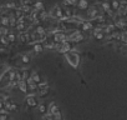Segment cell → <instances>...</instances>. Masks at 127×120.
Masks as SVG:
<instances>
[{"label": "cell", "mask_w": 127, "mask_h": 120, "mask_svg": "<svg viewBox=\"0 0 127 120\" xmlns=\"http://www.w3.org/2000/svg\"><path fill=\"white\" fill-rule=\"evenodd\" d=\"M26 104H28L29 106H31V108L37 106V101H36L35 95H29V96H26Z\"/></svg>", "instance_id": "6da1fadb"}, {"label": "cell", "mask_w": 127, "mask_h": 120, "mask_svg": "<svg viewBox=\"0 0 127 120\" xmlns=\"http://www.w3.org/2000/svg\"><path fill=\"white\" fill-rule=\"evenodd\" d=\"M4 108H5L8 111H9V110H13V111H14V110H16L18 106H16V104H14L11 100H8V101L4 104Z\"/></svg>", "instance_id": "7a4b0ae2"}, {"label": "cell", "mask_w": 127, "mask_h": 120, "mask_svg": "<svg viewBox=\"0 0 127 120\" xmlns=\"http://www.w3.org/2000/svg\"><path fill=\"white\" fill-rule=\"evenodd\" d=\"M65 40H66V35L64 34V33H56L55 34V41L62 43V41H65Z\"/></svg>", "instance_id": "3957f363"}, {"label": "cell", "mask_w": 127, "mask_h": 120, "mask_svg": "<svg viewBox=\"0 0 127 120\" xmlns=\"http://www.w3.org/2000/svg\"><path fill=\"white\" fill-rule=\"evenodd\" d=\"M19 88H20V90H21L23 93H26V91H28V83L21 79V80L19 81Z\"/></svg>", "instance_id": "277c9868"}, {"label": "cell", "mask_w": 127, "mask_h": 120, "mask_svg": "<svg viewBox=\"0 0 127 120\" xmlns=\"http://www.w3.org/2000/svg\"><path fill=\"white\" fill-rule=\"evenodd\" d=\"M84 38H82V35L80 34V33H75L74 35H71L70 36V40L71 41H80V40H82Z\"/></svg>", "instance_id": "5b68a950"}, {"label": "cell", "mask_w": 127, "mask_h": 120, "mask_svg": "<svg viewBox=\"0 0 127 120\" xmlns=\"http://www.w3.org/2000/svg\"><path fill=\"white\" fill-rule=\"evenodd\" d=\"M57 110H59L57 105H56L55 103H51L50 106H49V114H54V113H56Z\"/></svg>", "instance_id": "8992f818"}, {"label": "cell", "mask_w": 127, "mask_h": 120, "mask_svg": "<svg viewBox=\"0 0 127 120\" xmlns=\"http://www.w3.org/2000/svg\"><path fill=\"white\" fill-rule=\"evenodd\" d=\"M51 15H52V16H56V18H61V16H62V11H61V9L55 8L54 11L51 13Z\"/></svg>", "instance_id": "52a82bcc"}, {"label": "cell", "mask_w": 127, "mask_h": 120, "mask_svg": "<svg viewBox=\"0 0 127 120\" xmlns=\"http://www.w3.org/2000/svg\"><path fill=\"white\" fill-rule=\"evenodd\" d=\"M79 8H80V9H87V8H89L87 0H80V1H79Z\"/></svg>", "instance_id": "ba28073f"}, {"label": "cell", "mask_w": 127, "mask_h": 120, "mask_svg": "<svg viewBox=\"0 0 127 120\" xmlns=\"http://www.w3.org/2000/svg\"><path fill=\"white\" fill-rule=\"evenodd\" d=\"M94 35H95V38H96L97 40H101V39L103 38V34H102V31H101V29H97V30H95V33H94Z\"/></svg>", "instance_id": "9c48e42d"}, {"label": "cell", "mask_w": 127, "mask_h": 120, "mask_svg": "<svg viewBox=\"0 0 127 120\" xmlns=\"http://www.w3.org/2000/svg\"><path fill=\"white\" fill-rule=\"evenodd\" d=\"M31 79H32V81L35 83V84H39L41 80H40V75L37 74V73H34L32 74V76H31Z\"/></svg>", "instance_id": "30bf717a"}, {"label": "cell", "mask_w": 127, "mask_h": 120, "mask_svg": "<svg viewBox=\"0 0 127 120\" xmlns=\"http://www.w3.org/2000/svg\"><path fill=\"white\" fill-rule=\"evenodd\" d=\"M97 15V10H96V8H91L90 10H89V16L90 18H95Z\"/></svg>", "instance_id": "8fae6325"}, {"label": "cell", "mask_w": 127, "mask_h": 120, "mask_svg": "<svg viewBox=\"0 0 127 120\" xmlns=\"http://www.w3.org/2000/svg\"><path fill=\"white\" fill-rule=\"evenodd\" d=\"M34 50H35L36 53H40V51L44 50V46H42L41 44H35V45H34Z\"/></svg>", "instance_id": "7c38bea8"}, {"label": "cell", "mask_w": 127, "mask_h": 120, "mask_svg": "<svg viewBox=\"0 0 127 120\" xmlns=\"http://www.w3.org/2000/svg\"><path fill=\"white\" fill-rule=\"evenodd\" d=\"M1 24H3L4 26H9V25H10V19H9V18H3V19H1Z\"/></svg>", "instance_id": "4fadbf2b"}, {"label": "cell", "mask_w": 127, "mask_h": 120, "mask_svg": "<svg viewBox=\"0 0 127 120\" xmlns=\"http://www.w3.org/2000/svg\"><path fill=\"white\" fill-rule=\"evenodd\" d=\"M6 38H8L9 43H13V41H15V35H14L13 33H9V34H6Z\"/></svg>", "instance_id": "5bb4252c"}, {"label": "cell", "mask_w": 127, "mask_h": 120, "mask_svg": "<svg viewBox=\"0 0 127 120\" xmlns=\"http://www.w3.org/2000/svg\"><path fill=\"white\" fill-rule=\"evenodd\" d=\"M82 29H84V30H89V29H91V23H89V21L84 23V24H82Z\"/></svg>", "instance_id": "9a60e30c"}, {"label": "cell", "mask_w": 127, "mask_h": 120, "mask_svg": "<svg viewBox=\"0 0 127 120\" xmlns=\"http://www.w3.org/2000/svg\"><path fill=\"white\" fill-rule=\"evenodd\" d=\"M61 118H62V116H61V113H60L59 110L52 114V119H61Z\"/></svg>", "instance_id": "2e32d148"}, {"label": "cell", "mask_w": 127, "mask_h": 120, "mask_svg": "<svg viewBox=\"0 0 127 120\" xmlns=\"http://www.w3.org/2000/svg\"><path fill=\"white\" fill-rule=\"evenodd\" d=\"M39 111H40L41 114H44V113L46 111V106H45L44 104H40V105H39Z\"/></svg>", "instance_id": "e0dca14e"}, {"label": "cell", "mask_w": 127, "mask_h": 120, "mask_svg": "<svg viewBox=\"0 0 127 120\" xmlns=\"http://www.w3.org/2000/svg\"><path fill=\"white\" fill-rule=\"evenodd\" d=\"M8 118H9L8 113H0V120H4V119H8Z\"/></svg>", "instance_id": "ac0fdd59"}, {"label": "cell", "mask_w": 127, "mask_h": 120, "mask_svg": "<svg viewBox=\"0 0 127 120\" xmlns=\"http://www.w3.org/2000/svg\"><path fill=\"white\" fill-rule=\"evenodd\" d=\"M112 6H113V9H115V10H117V9L120 8V3L117 1V0H113V3H112Z\"/></svg>", "instance_id": "d6986e66"}, {"label": "cell", "mask_w": 127, "mask_h": 120, "mask_svg": "<svg viewBox=\"0 0 127 120\" xmlns=\"http://www.w3.org/2000/svg\"><path fill=\"white\" fill-rule=\"evenodd\" d=\"M35 8H36V10H42V3L41 1H37L35 4Z\"/></svg>", "instance_id": "ffe728a7"}, {"label": "cell", "mask_w": 127, "mask_h": 120, "mask_svg": "<svg viewBox=\"0 0 127 120\" xmlns=\"http://www.w3.org/2000/svg\"><path fill=\"white\" fill-rule=\"evenodd\" d=\"M21 59H23V63H25V64H28V63L30 61V58H29L28 55H24Z\"/></svg>", "instance_id": "44dd1931"}, {"label": "cell", "mask_w": 127, "mask_h": 120, "mask_svg": "<svg viewBox=\"0 0 127 120\" xmlns=\"http://www.w3.org/2000/svg\"><path fill=\"white\" fill-rule=\"evenodd\" d=\"M1 43H3L4 45H8V44H9V40H8V38H6V36H1Z\"/></svg>", "instance_id": "7402d4cb"}, {"label": "cell", "mask_w": 127, "mask_h": 120, "mask_svg": "<svg viewBox=\"0 0 127 120\" xmlns=\"http://www.w3.org/2000/svg\"><path fill=\"white\" fill-rule=\"evenodd\" d=\"M121 39H122V41H125V43H127V31H125L122 35H121Z\"/></svg>", "instance_id": "603a6c76"}, {"label": "cell", "mask_w": 127, "mask_h": 120, "mask_svg": "<svg viewBox=\"0 0 127 120\" xmlns=\"http://www.w3.org/2000/svg\"><path fill=\"white\" fill-rule=\"evenodd\" d=\"M102 8H103L106 11H110V5H108L107 3H103V4H102Z\"/></svg>", "instance_id": "cb8c5ba5"}, {"label": "cell", "mask_w": 127, "mask_h": 120, "mask_svg": "<svg viewBox=\"0 0 127 120\" xmlns=\"http://www.w3.org/2000/svg\"><path fill=\"white\" fill-rule=\"evenodd\" d=\"M65 3L66 4H70V5H74L76 3V0H65Z\"/></svg>", "instance_id": "d4e9b609"}, {"label": "cell", "mask_w": 127, "mask_h": 120, "mask_svg": "<svg viewBox=\"0 0 127 120\" xmlns=\"http://www.w3.org/2000/svg\"><path fill=\"white\" fill-rule=\"evenodd\" d=\"M29 3H30L29 0H23V4H24L25 6H28V5H29Z\"/></svg>", "instance_id": "484cf974"}, {"label": "cell", "mask_w": 127, "mask_h": 120, "mask_svg": "<svg viewBox=\"0 0 127 120\" xmlns=\"http://www.w3.org/2000/svg\"><path fill=\"white\" fill-rule=\"evenodd\" d=\"M3 108H4V103H3L1 100H0V110H1Z\"/></svg>", "instance_id": "4316f807"}, {"label": "cell", "mask_w": 127, "mask_h": 120, "mask_svg": "<svg viewBox=\"0 0 127 120\" xmlns=\"http://www.w3.org/2000/svg\"><path fill=\"white\" fill-rule=\"evenodd\" d=\"M125 1H126V0H125Z\"/></svg>", "instance_id": "83f0119b"}]
</instances>
